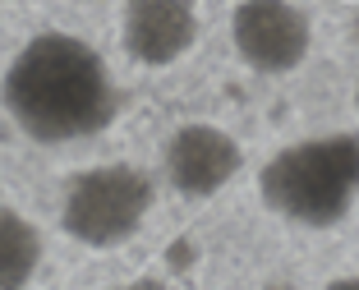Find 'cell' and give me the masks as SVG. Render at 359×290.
Instances as JSON below:
<instances>
[{
  "label": "cell",
  "instance_id": "1",
  "mask_svg": "<svg viewBox=\"0 0 359 290\" xmlns=\"http://www.w3.org/2000/svg\"><path fill=\"white\" fill-rule=\"evenodd\" d=\"M5 111L32 143H74L102 134L120 111V88L74 32H37L5 69Z\"/></svg>",
  "mask_w": 359,
  "mask_h": 290
},
{
  "label": "cell",
  "instance_id": "2",
  "mask_svg": "<svg viewBox=\"0 0 359 290\" xmlns=\"http://www.w3.org/2000/svg\"><path fill=\"white\" fill-rule=\"evenodd\" d=\"M258 193L295 226L327 230L346 221L359 198V134H318L281 148L258 175Z\"/></svg>",
  "mask_w": 359,
  "mask_h": 290
},
{
  "label": "cell",
  "instance_id": "3",
  "mask_svg": "<svg viewBox=\"0 0 359 290\" xmlns=\"http://www.w3.org/2000/svg\"><path fill=\"white\" fill-rule=\"evenodd\" d=\"M148 212H152V180L138 166H125V161L79 171L65 184L60 198L65 235L88 249H116L125 240H134Z\"/></svg>",
  "mask_w": 359,
  "mask_h": 290
},
{
  "label": "cell",
  "instance_id": "4",
  "mask_svg": "<svg viewBox=\"0 0 359 290\" xmlns=\"http://www.w3.org/2000/svg\"><path fill=\"white\" fill-rule=\"evenodd\" d=\"M231 42L249 69L290 74L304 64L313 28L295 0H240L231 14Z\"/></svg>",
  "mask_w": 359,
  "mask_h": 290
},
{
  "label": "cell",
  "instance_id": "5",
  "mask_svg": "<svg viewBox=\"0 0 359 290\" xmlns=\"http://www.w3.org/2000/svg\"><path fill=\"white\" fill-rule=\"evenodd\" d=\"M161 161H166V180L175 193H184V198H212L217 189H226L240 175L244 152L217 125H180L166 139Z\"/></svg>",
  "mask_w": 359,
  "mask_h": 290
},
{
  "label": "cell",
  "instance_id": "6",
  "mask_svg": "<svg viewBox=\"0 0 359 290\" xmlns=\"http://www.w3.org/2000/svg\"><path fill=\"white\" fill-rule=\"evenodd\" d=\"M120 42H125L129 60L148 64V69L175 64L198 42V10H194V0H125Z\"/></svg>",
  "mask_w": 359,
  "mask_h": 290
},
{
  "label": "cell",
  "instance_id": "7",
  "mask_svg": "<svg viewBox=\"0 0 359 290\" xmlns=\"http://www.w3.org/2000/svg\"><path fill=\"white\" fill-rule=\"evenodd\" d=\"M42 263V235L23 212L0 203V290H28Z\"/></svg>",
  "mask_w": 359,
  "mask_h": 290
},
{
  "label": "cell",
  "instance_id": "8",
  "mask_svg": "<svg viewBox=\"0 0 359 290\" xmlns=\"http://www.w3.org/2000/svg\"><path fill=\"white\" fill-rule=\"evenodd\" d=\"M125 290H170L166 281H157V277H138V281H129Z\"/></svg>",
  "mask_w": 359,
  "mask_h": 290
},
{
  "label": "cell",
  "instance_id": "9",
  "mask_svg": "<svg viewBox=\"0 0 359 290\" xmlns=\"http://www.w3.org/2000/svg\"><path fill=\"white\" fill-rule=\"evenodd\" d=\"M327 290H359V277H337L327 281Z\"/></svg>",
  "mask_w": 359,
  "mask_h": 290
},
{
  "label": "cell",
  "instance_id": "10",
  "mask_svg": "<svg viewBox=\"0 0 359 290\" xmlns=\"http://www.w3.org/2000/svg\"><path fill=\"white\" fill-rule=\"evenodd\" d=\"M267 290H290V286H267Z\"/></svg>",
  "mask_w": 359,
  "mask_h": 290
},
{
  "label": "cell",
  "instance_id": "11",
  "mask_svg": "<svg viewBox=\"0 0 359 290\" xmlns=\"http://www.w3.org/2000/svg\"><path fill=\"white\" fill-rule=\"evenodd\" d=\"M355 106H359V83H355Z\"/></svg>",
  "mask_w": 359,
  "mask_h": 290
}]
</instances>
